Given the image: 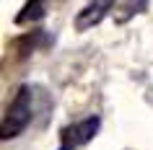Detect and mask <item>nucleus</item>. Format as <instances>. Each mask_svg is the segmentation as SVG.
Instances as JSON below:
<instances>
[{
	"label": "nucleus",
	"mask_w": 153,
	"mask_h": 150,
	"mask_svg": "<svg viewBox=\"0 0 153 150\" xmlns=\"http://www.w3.org/2000/svg\"><path fill=\"white\" fill-rule=\"evenodd\" d=\"M31 88L29 86H18L10 103L5 106V114H3V124H0V137L8 142L16 140L18 134H24V129L31 124L34 117V106H31Z\"/></svg>",
	"instance_id": "1"
},
{
	"label": "nucleus",
	"mask_w": 153,
	"mask_h": 150,
	"mask_svg": "<svg viewBox=\"0 0 153 150\" xmlns=\"http://www.w3.org/2000/svg\"><path fill=\"white\" fill-rule=\"evenodd\" d=\"M101 129V119L94 114V117H86L81 122H73V124H65L60 129V148L57 150H81L86 148L94 137Z\"/></svg>",
	"instance_id": "2"
},
{
	"label": "nucleus",
	"mask_w": 153,
	"mask_h": 150,
	"mask_svg": "<svg viewBox=\"0 0 153 150\" xmlns=\"http://www.w3.org/2000/svg\"><path fill=\"white\" fill-rule=\"evenodd\" d=\"M114 5H117V0H88L75 16V29L78 31H88V29L99 26Z\"/></svg>",
	"instance_id": "3"
},
{
	"label": "nucleus",
	"mask_w": 153,
	"mask_h": 150,
	"mask_svg": "<svg viewBox=\"0 0 153 150\" xmlns=\"http://www.w3.org/2000/svg\"><path fill=\"white\" fill-rule=\"evenodd\" d=\"M47 41H49V36L42 29H36V31H29V34H21L16 39H10L8 41V52H13L16 60H26V57H31L39 47H44Z\"/></svg>",
	"instance_id": "4"
},
{
	"label": "nucleus",
	"mask_w": 153,
	"mask_h": 150,
	"mask_svg": "<svg viewBox=\"0 0 153 150\" xmlns=\"http://www.w3.org/2000/svg\"><path fill=\"white\" fill-rule=\"evenodd\" d=\"M44 16H47V0H26L24 8L16 13L13 24L16 26H31L36 21H42Z\"/></svg>",
	"instance_id": "5"
},
{
	"label": "nucleus",
	"mask_w": 153,
	"mask_h": 150,
	"mask_svg": "<svg viewBox=\"0 0 153 150\" xmlns=\"http://www.w3.org/2000/svg\"><path fill=\"white\" fill-rule=\"evenodd\" d=\"M148 8V0H117L114 5V21L117 24H127L132 16L143 13Z\"/></svg>",
	"instance_id": "6"
}]
</instances>
